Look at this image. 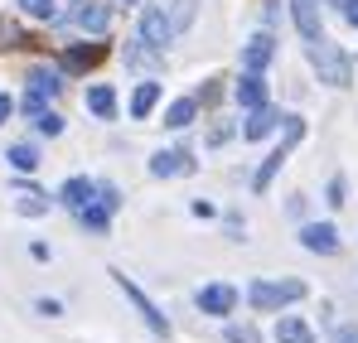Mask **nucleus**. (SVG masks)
<instances>
[{
	"label": "nucleus",
	"instance_id": "obj_1",
	"mask_svg": "<svg viewBox=\"0 0 358 343\" xmlns=\"http://www.w3.org/2000/svg\"><path fill=\"white\" fill-rule=\"evenodd\" d=\"M305 54H310V68L320 73V82H324V87H349V82H354V58L344 54L329 34L305 39Z\"/></svg>",
	"mask_w": 358,
	"mask_h": 343
},
{
	"label": "nucleus",
	"instance_id": "obj_2",
	"mask_svg": "<svg viewBox=\"0 0 358 343\" xmlns=\"http://www.w3.org/2000/svg\"><path fill=\"white\" fill-rule=\"evenodd\" d=\"M305 300V281H266V276H257L252 286H247V305L257 309V314H281L286 305H296Z\"/></svg>",
	"mask_w": 358,
	"mask_h": 343
},
{
	"label": "nucleus",
	"instance_id": "obj_3",
	"mask_svg": "<svg viewBox=\"0 0 358 343\" xmlns=\"http://www.w3.org/2000/svg\"><path fill=\"white\" fill-rule=\"evenodd\" d=\"M300 136H305V116H286V136H281V140H276V145L266 150L262 170L252 174V189H257V194H266V189H271V179H276V174H281V165L291 160V150H296Z\"/></svg>",
	"mask_w": 358,
	"mask_h": 343
},
{
	"label": "nucleus",
	"instance_id": "obj_4",
	"mask_svg": "<svg viewBox=\"0 0 358 343\" xmlns=\"http://www.w3.org/2000/svg\"><path fill=\"white\" fill-rule=\"evenodd\" d=\"M63 78H68L63 68H49V63H34V68H29V78H24L29 87H24V102H20V107H24L29 116H39V112H44V102L63 92Z\"/></svg>",
	"mask_w": 358,
	"mask_h": 343
},
{
	"label": "nucleus",
	"instance_id": "obj_5",
	"mask_svg": "<svg viewBox=\"0 0 358 343\" xmlns=\"http://www.w3.org/2000/svg\"><path fill=\"white\" fill-rule=\"evenodd\" d=\"M112 281H117V290L126 295V300H131V305H136V314L145 319V329H150V334H160V339H170V319H165V314L155 309V300H150L145 290L136 286V281H131L126 271H112Z\"/></svg>",
	"mask_w": 358,
	"mask_h": 343
},
{
	"label": "nucleus",
	"instance_id": "obj_6",
	"mask_svg": "<svg viewBox=\"0 0 358 343\" xmlns=\"http://www.w3.org/2000/svg\"><path fill=\"white\" fill-rule=\"evenodd\" d=\"M68 20L83 29V34H92V39H102L107 29H112V5H102V0H73V10H68Z\"/></svg>",
	"mask_w": 358,
	"mask_h": 343
},
{
	"label": "nucleus",
	"instance_id": "obj_7",
	"mask_svg": "<svg viewBox=\"0 0 358 343\" xmlns=\"http://www.w3.org/2000/svg\"><path fill=\"white\" fill-rule=\"evenodd\" d=\"M175 39V24H170V15L160 10V5H145L141 10V44H150V49H165Z\"/></svg>",
	"mask_w": 358,
	"mask_h": 343
},
{
	"label": "nucleus",
	"instance_id": "obj_8",
	"mask_svg": "<svg viewBox=\"0 0 358 343\" xmlns=\"http://www.w3.org/2000/svg\"><path fill=\"white\" fill-rule=\"evenodd\" d=\"M194 300H199V309H203V314H213V319H228V314L238 309V290H233V286H223V281L203 286L199 295H194Z\"/></svg>",
	"mask_w": 358,
	"mask_h": 343
},
{
	"label": "nucleus",
	"instance_id": "obj_9",
	"mask_svg": "<svg viewBox=\"0 0 358 343\" xmlns=\"http://www.w3.org/2000/svg\"><path fill=\"white\" fill-rule=\"evenodd\" d=\"M300 247L315 251V256H334L344 242H339V228H334V223H305V228H300Z\"/></svg>",
	"mask_w": 358,
	"mask_h": 343
},
{
	"label": "nucleus",
	"instance_id": "obj_10",
	"mask_svg": "<svg viewBox=\"0 0 358 343\" xmlns=\"http://www.w3.org/2000/svg\"><path fill=\"white\" fill-rule=\"evenodd\" d=\"M145 170H150V179H175V174H194L199 165H194L189 150H155Z\"/></svg>",
	"mask_w": 358,
	"mask_h": 343
},
{
	"label": "nucleus",
	"instance_id": "obj_11",
	"mask_svg": "<svg viewBox=\"0 0 358 343\" xmlns=\"http://www.w3.org/2000/svg\"><path fill=\"white\" fill-rule=\"evenodd\" d=\"M281 121H286V116H281L276 107H271V102H266V107H252V112L242 116L238 131H242V140H266V136H271Z\"/></svg>",
	"mask_w": 358,
	"mask_h": 343
},
{
	"label": "nucleus",
	"instance_id": "obj_12",
	"mask_svg": "<svg viewBox=\"0 0 358 343\" xmlns=\"http://www.w3.org/2000/svg\"><path fill=\"white\" fill-rule=\"evenodd\" d=\"M271 58H276V39L262 29V34H252L247 44H242V68L247 73H266L271 68Z\"/></svg>",
	"mask_w": 358,
	"mask_h": 343
},
{
	"label": "nucleus",
	"instance_id": "obj_13",
	"mask_svg": "<svg viewBox=\"0 0 358 343\" xmlns=\"http://www.w3.org/2000/svg\"><path fill=\"white\" fill-rule=\"evenodd\" d=\"M160 97H165V82H155V78L136 82V92H131V102H126L131 121H145V116H150L155 107H160Z\"/></svg>",
	"mask_w": 358,
	"mask_h": 343
},
{
	"label": "nucleus",
	"instance_id": "obj_14",
	"mask_svg": "<svg viewBox=\"0 0 358 343\" xmlns=\"http://www.w3.org/2000/svg\"><path fill=\"white\" fill-rule=\"evenodd\" d=\"M107 58V44H68L59 58V68L63 73H87V68H97Z\"/></svg>",
	"mask_w": 358,
	"mask_h": 343
},
{
	"label": "nucleus",
	"instance_id": "obj_15",
	"mask_svg": "<svg viewBox=\"0 0 358 343\" xmlns=\"http://www.w3.org/2000/svg\"><path fill=\"white\" fill-rule=\"evenodd\" d=\"M233 102H238L242 112H252V107H266V78L242 68V78L233 82Z\"/></svg>",
	"mask_w": 358,
	"mask_h": 343
},
{
	"label": "nucleus",
	"instance_id": "obj_16",
	"mask_svg": "<svg viewBox=\"0 0 358 343\" xmlns=\"http://www.w3.org/2000/svg\"><path fill=\"white\" fill-rule=\"evenodd\" d=\"M97 198V179H87V174H73V179H63V189H59V203L63 208H87Z\"/></svg>",
	"mask_w": 358,
	"mask_h": 343
},
{
	"label": "nucleus",
	"instance_id": "obj_17",
	"mask_svg": "<svg viewBox=\"0 0 358 343\" xmlns=\"http://www.w3.org/2000/svg\"><path fill=\"white\" fill-rule=\"evenodd\" d=\"M83 102H87V112L97 116V121H112V116H117V87H112V82H92Z\"/></svg>",
	"mask_w": 358,
	"mask_h": 343
},
{
	"label": "nucleus",
	"instance_id": "obj_18",
	"mask_svg": "<svg viewBox=\"0 0 358 343\" xmlns=\"http://www.w3.org/2000/svg\"><path fill=\"white\" fill-rule=\"evenodd\" d=\"M291 20H296L300 39H320V0H291Z\"/></svg>",
	"mask_w": 358,
	"mask_h": 343
},
{
	"label": "nucleus",
	"instance_id": "obj_19",
	"mask_svg": "<svg viewBox=\"0 0 358 343\" xmlns=\"http://www.w3.org/2000/svg\"><path fill=\"white\" fill-rule=\"evenodd\" d=\"M199 121V97H175L170 107H165V126L170 131H189Z\"/></svg>",
	"mask_w": 358,
	"mask_h": 343
},
{
	"label": "nucleus",
	"instance_id": "obj_20",
	"mask_svg": "<svg viewBox=\"0 0 358 343\" xmlns=\"http://www.w3.org/2000/svg\"><path fill=\"white\" fill-rule=\"evenodd\" d=\"M276 343H315V329L300 314H276Z\"/></svg>",
	"mask_w": 358,
	"mask_h": 343
},
{
	"label": "nucleus",
	"instance_id": "obj_21",
	"mask_svg": "<svg viewBox=\"0 0 358 343\" xmlns=\"http://www.w3.org/2000/svg\"><path fill=\"white\" fill-rule=\"evenodd\" d=\"M78 223L92 232V237H107V228H112V208H107L102 198H92L87 208H78Z\"/></svg>",
	"mask_w": 358,
	"mask_h": 343
},
{
	"label": "nucleus",
	"instance_id": "obj_22",
	"mask_svg": "<svg viewBox=\"0 0 358 343\" xmlns=\"http://www.w3.org/2000/svg\"><path fill=\"white\" fill-rule=\"evenodd\" d=\"M54 208V198L49 194H39V189H24L20 184V194H15V213H24V218H44Z\"/></svg>",
	"mask_w": 358,
	"mask_h": 343
},
{
	"label": "nucleus",
	"instance_id": "obj_23",
	"mask_svg": "<svg viewBox=\"0 0 358 343\" xmlns=\"http://www.w3.org/2000/svg\"><path fill=\"white\" fill-rule=\"evenodd\" d=\"M5 160H10V170H15V174H34V170H39V145L20 140V145L5 150Z\"/></svg>",
	"mask_w": 358,
	"mask_h": 343
},
{
	"label": "nucleus",
	"instance_id": "obj_24",
	"mask_svg": "<svg viewBox=\"0 0 358 343\" xmlns=\"http://www.w3.org/2000/svg\"><path fill=\"white\" fill-rule=\"evenodd\" d=\"M20 5V15H29V20H59V0H15Z\"/></svg>",
	"mask_w": 358,
	"mask_h": 343
},
{
	"label": "nucleus",
	"instance_id": "obj_25",
	"mask_svg": "<svg viewBox=\"0 0 358 343\" xmlns=\"http://www.w3.org/2000/svg\"><path fill=\"white\" fill-rule=\"evenodd\" d=\"M194 15H199V0H175V10H170V24H175V34H184V29L194 24Z\"/></svg>",
	"mask_w": 358,
	"mask_h": 343
},
{
	"label": "nucleus",
	"instance_id": "obj_26",
	"mask_svg": "<svg viewBox=\"0 0 358 343\" xmlns=\"http://www.w3.org/2000/svg\"><path fill=\"white\" fill-rule=\"evenodd\" d=\"M324 203H329V208H344V203H349V179H344V174H334V179H329Z\"/></svg>",
	"mask_w": 358,
	"mask_h": 343
},
{
	"label": "nucleus",
	"instance_id": "obj_27",
	"mask_svg": "<svg viewBox=\"0 0 358 343\" xmlns=\"http://www.w3.org/2000/svg\"><path fill=\"white\" fill-rule=\"evenodd\" d=\"M34 131H39V136H63V116L44 107V112L34 116Z\"/></svg>",
	"mask_w": 358,
	"mask_h": 343
},
{
	"label": "nucleus",
	"instance_id": "obj_28",
	"mask_svg": "<svg viewBox=\"0 0 358 343\" xmlns=\"http://www.w3.org/2000/svg\"><path fill=\"white\" fill-rule=\"evenodd\" d=\"M223 339H228V343H262V334H257L252 324H228Z\"/></svg>",
	"mask_w": 358,
	"mask_h": 343
},
{
	"label": "nucleus",
	"instance_id": "obj_29",
	"mask_svg": "<svg viewBox=\"0 0 358 343\" xmlns=\"http://www.w3.org/2000/svg\"><path fill=\"white\" fill-rule=\"evenodd\" d=\"M97 198H102V203H107L112 213L121 208V189H117V184H97Z\"/></svg>",
	"mask_w": 358,
	"mask_h": 343
},
{
	"label": "nucleus",
	"instance_id": "obj_30",
	"mask_svg": "<svg viewBox=\"0 0 358 343\" xmlns=\"http://www.w3.org/2000/svg\"><path fill=\"white\" fill-rule=\"evenodd\" d=\"M34 309H39V314H49V319H54V314H63L59 300H34Z\"/></svg>",
	"mask_w": 358,
	"mask_h": 343
},
{
	"label": "nucleus",
	"instance_id": "obj_31",
	"mask_svg": "<svg viewBox=\"0 0 358 343\" xmlns=\"http://www.w3.org/2000/svg\"><path fill=\"white\" fill-rule=\"evenodd\" d=\"M228 136H233V126H213V131H208V145H223Z\"/></svg>",
	"mask_w": 358,
	"mask_h": 343
},
{
	"label": "nucleus",
	"instance_id": "obj_32",
	"mask_svg": "<svg viewBox=\"0 0 358 343\" xmlns=\"http://www.w3.org/2000/svg\"><path fill=\"white\" fill-rule=\"evenodd\" d=\"M334 343H358V324H344V329L334 334Z\"/></svg>",
	"mask_w": 358,
	"mask_h": 343
},
{
	"label": "nucleus",
	"instance_id": "obj_33",
	"mask_svg": "<svg viewBox=\"0 0 358 343\" xmlns=\"http://www.w3.org/2000/svg\"><path fill=\"white\" fill-rule=\"evenodd\" d=\"M10 112H15V97H10V92H0V126L10 121Z\"/></svg>",
	"mask_w": 358,
	"mask_h": 343
},
{
	"label": "nucleus",
	"instance_id": "obj_34",
	"mask_svg": "<svg viewBox=\"0 0 358 343\" xmlns=\"http://www.w3.org/2000/svg\"><path fill=\"white\" fill-rule=\"evenodd\" d=\"M121 5H141V0H121Z\"/></svg>",
	"mask_w": 358,
	"mask_h": 343
}]
</instances>
